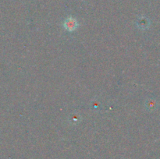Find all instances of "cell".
Here are the masks:
<instances>
[{
    "mask_svg": "<svg viewBox=\"0 0 160 159\" xmlns=\"http://www.w3.org/2000/svg\"><path fill=\"white\" fill-rule=\"evenodd\" d=\"M78 26V23L76 19L73 18V17H69L64 22V27L66 30L69 31H73L75 29H77Z\"/></svg>",
    "mask_w": 160,
    "mask_h": 159,
    "instance_id": "1",
    "label": "cell"
},
{
    "mask_svg": "<svg viewBox=\"0 0 160 159\" xmlns=\"http://www.w3.org/2000/svg\"><path fill=\"white\" fill-rule=\"evenodd\" d=\"M138 25L141 28H142V29H145V28H146L147 26L149 25V22H148V20H147V19L142 18L140 20V21H139Z\"/></svg>",
    "mask_w": 160,
    "mask_h": 159,
    "instance_id": "2",
    "label": "cell"
}]
</instances>
